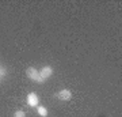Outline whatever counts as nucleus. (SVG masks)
I'll return each mask as SVG.
<instances>
[{"label":"nucleus","mask_w":122,"mask_h":117,"mask_svg":"<svg viewBox=\"0 0 122 117\" xmlns=\"http://www.w3.org/2000/svg\"><path fill=\"white\" fill-rule=\"evenodd\" d=\"M26 74H27V78L31 79V80H34V82H38V83H44L45 82V79L39 75V72L34 68V67H29L27 71H26Z\"/></svg>","instance_id":"f257e3e1"},{"label":"nucleus","mask_w":122,"mask_h":117,"mask_svg":"<svg viewBox=\"0 0 122 117\" xmlns=\"http://www.w3.org/2000/svg\"><path fill=\"white\" fill-rule=\"evenodd\" d=\"M56 97L58 98V100H61V101H68V100H71V97H72V93H71L69 90L64 89V90L58 91V93L56 94Z\"/></svg>","instance_id":"f03ea898"},{"label":"nucleus","mask_w":122,"mask_h":117,"mask_svg":"<svg viewBox=\"0 0 122 117\" xmlns=\"http://www.w3.org/2000/svg\"><path fill=\"white\" fill-rule=\"evenodd\" d=\"M52 74H53V68L50 67V65H46V67H44V68L41 69V72H39V75L42 76V78L46 80L48 78H50L52 76Z\"/></svg>","instance_id":"7ed1b4c3"},{"label":"nucleus","mask_w":122,"mask_h":117,"mask_svg":"<svg viewBox=\"0 0 122 117\" xmlns=\"http://www.w3.org/2000/svg\"><path fill=\"white\" fill-rule=\"evenodd\" d=\"M27 105L29 106H38V97L35 93H30L27 95Z\"/></svg>","instance_id":"20e7f679"},{"label":"nucleus","mask_w":122,"mask_h":117,"mask_svg":"<svg viewBox=\"0 0 122 117\" xmlns=\"http://www.w3.org/2000/svg\"><path fill=\"white\" fill-rule=\"evenodd\" d=\"M37 112H38V114L41 117L48 116V110H46V108H44V106H37Z\"/></svg>","instance_id":"39448f33"},{"label":"nucleus","mask_w":122,"mask_h":117,"mask_svg":"<svg viewBox=\"0 0 122 117\" xmlns=\"http://www.w3.org/2000/svg\"><path fill=\"white\" fill-rule=\"evenodd\" d=\"M14 117H26V114H25L23 110H16V112L14 113Z\"/></svg>","instance_id":"423d86ee"},{"label":"nucleus","mask_w":122,"mask_h":117,"mask_svg":"<svg viewBox=\"0 0 122 117\" xmlns=\"http://www.w3.org/2000/svg\"><path fill=\"white\" fill-rule=\"evenodd\" d=\"M0 79H1V75H0Z\"/></svg>","instance_id":"0eeeda50"},{"label":"nucleus","mask_w":122,"mask_h":117,"mask_svg":"<svg viewBox=\"0 0 122 117\" xmlns=\"http://www.w3.org/2000/svg\"><path fill=\"white\" fill-rule=\"evenodd\" d=\"M0 69H1V65H0Z\"/></svg>","instance_id":"6e6552de"}]
</instances>
